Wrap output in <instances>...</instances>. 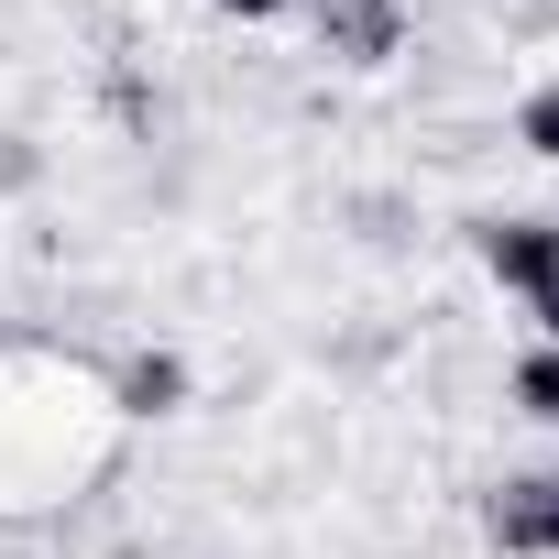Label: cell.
<instances>
[{
  "instance_id": "obj_3",
  "label": "cell",
  "mask_w": 559,
  "mask_h": 559,
  "mask_svg": "<svg viewBox=\"0 0 559 559\" xmlns=\"http://www.w3.org/2000/svg\"><path fill=\"white\" fill-rule=\"evenodd\" d=\"M483 274H493V286L504 297H548L559 286V219L548 209H515V219H483Z\"/></svg>"
},
{
  "instance_id": "obj_7",
  "label": "cell",
  "mask_w": 559,
  "mask_h": 559,
  "mask_svg": "<svg viewBox=\"0 0 559 559\" xmlns=\"http://www.w3.org/2000/svg\"><path fill=\"white\" fill-rule=\"evenodd\" d=\"M209 12H219V23H286L297 0H209Z\"/></svg>"
},
{
  "instance_id": "obj_2",
  "label": "cell",
  "mask_w": 559,
  "mask_h": 559,
  "mask_svg": "<svg viewBox=\"0 0 559 559\" xmlns=\"http://www.w3.org/2000/svg\"><path fill=\"white\" fill-rule=\"evenodd\" d=\"M483 537L504 559H559V461L548 472H504L493 504H483Z\"/></svg>"
},
{
  "instance_id": "obj_6",
  "label": "cell",
  "mask_w": 559,
  "mask_h": 559,
  "mask_svg": "<svg viewBox=\"0 0 559 559\" xmlns=\"http://www.w3.org/2000/svg\"><path fill=\"white\" fill-rule=\"evenodd\" d=\"M515 143H526L537 165H559V88H526V99H515Z\"/></svg>"
},
{
  "instance_id": "obj_1",
  "label": "cell",
  "mask_w": 559,
  "mask_h": 559,
  "mask_svg": "<svg viewBox=\"0 0 559 559\" xmlns=\"http://www.w3.org/2000/svg\"><path fill=\"white\" fill-rule=\"evenodd\" d=\"M308 34L330 67H384L417 34V0H308Z\"/></svg>"
},
{
  "instance_id": "obj_4",
  "label": "cell",
  "mask_w": 559,
  "mask_h": 559,
  "mask_svg": "<svg viewBox=\"0 0 559 559\" xmlns=\"http://www.w3.org/2000/svg\"><path fill=\"white\" fill-rule=\"evenodd\" d=\"M110 406H121V417H176V406H187V362H176V352H132V362L110 373Z\"/></svg>"
},
{
  "instance_id": "obj_5",
  "label": "cell",
  "mask_w": 559,
  "mask_h": 559,
  "mask_svg": "<svg viewBox=\"0 0 559 559\" xmlns=\"http://www.w3.org/2000/svg\"><path fill=\"white\" fill-rule=\"evenodd\" d=\"M504 395L537 417V428H559V341H537V352H515V373H504Z\"/></svg>"
}]
</instances>
